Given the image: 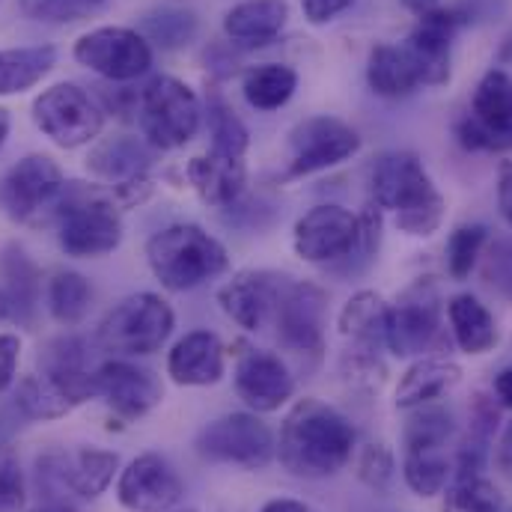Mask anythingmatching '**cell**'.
Here are the masks:
<instances>
[{"label": "cell", "mask_w": 512, "mask_h": 512, "mask_svg": "<svg viewBox=\"0 0 512 512\" xmlns=\"http://www.w3.org/2000/svg\"><path fill=\"white\" fill-rule=\"evenodd\" d=\"M355 441L358 432L346 414L316 396H304L283 417L277 459L292 477L325 480L352 462Z\"/></svg>", "instance_id": "obj_1"}, {"label": "cell", "mask_w": 512, "mask_h": 512, "mask_svg": "<svg viewBox=\"0 0 512 512\" xmlns=\"http://www.w3.org/2000/svg\"><path fill=\"white\" fill-rule=\"evenodd\" d=\"M370 203L393 212L399 233L429 239L441 230L447 203L414 152H384L370 170Z\"/></svg>", "instance_id": "obj_2"}, {"label": "cell", "mask_w": 512, "mask_h": 512, "mask_svg": "<svg viewBox=\"0 0 512 512\" xmlns=\"http://www.w3.org/2000/svg\"><path fill=\"white\" fill-rule=\"evenodd\" d=\"M60 221V248L78 259L114 254L123 242L120 203L114 191L87 182H66L54 206Z\"/></svg>", "instance_id": "obj_3"}, {"label": "cell", "mask_w": 512, "mask_h": 512, "mask_svg": "<svg viewBox=\"0 0 512 512\" xmlns=\"http://www.w3.org/2000/svg\"><path fill=\"white\" fill-rule=\"evenodd\" d=\"M146 262L170 292H188L227 271V248L194 224H173L146 242Z\"/></svg>", "instance_id": "obj_4"}, {"label": "cell", "mask_w": 512, "mask_h": 512, "mask_svg": "<svg viewBox=\"0 0 512 512\" xmlns=\"http://www.w3.org/2000/svg\"><path fill=\"white\" fill-rule=\"evenodd\" d=\"M176 328L173 307L152 292L123 298L99 325V346L111 355L140 358L158 352Z\"/></svg>", "instance_id": "obj_5"}, {"label": "cell", "mask_w": 512, "mask_h": 512, "mask_svg": "<svg viewBox=\"0 0 512 512\" xmlns=\"http://www.w3.org/2000/svg\"><path fill=\"white\" fill-rule=\"evenodd\" d=\"M137 117L146 140L155 149H179L200 131L203 108L197 93L185 81L173 75H158L143 87L137 99Z\"/></svg>", "instance_id": "obj_6"}, {"label": "cell", "mask_w": 512, "mask_h": 512, "mask_svg": "<svg viewBox=\"0 0 512 512\" xmlns=\"http://www.w3.org/2000/svg\"><path fill=\"white\" fill-rule=\"evenodd\" d=\"M197 456L212 465L262 471L277 456V438L254 411H233L206 423L194 441Z\"/></svg>", "instance_id": "obj_7"}, {"label": "cell", "mask_w": 512, "mask_h": 512, "mask_svg": "<svg viewBox=\"0 0 512 512\" xmlns=\"http://www.w3.org/2000/svg\"><path fill=\"white\" fill-rule=\"evenodd\" d=\"M456 137L474 152L512 149V75L489 69L471 99V111L456 123Z\"/></svg>", "instance_id": "obj_8"}, {"label": "cell", "mask_w": 512, "mask_h": 512, "mask_svg": "<svg viewBox=\"0 0 512 512\" xmlns=\"http://www.w3.org/2000/svg\"><path fill=\"white\" fill-rule=\"evenodd\" d=\"M66 179L54 158L27 155L0 182V209L18 224H42L54 218Z\"/></svg>", "instance_id": "obj_9"}, {"label": "cell", "mask_w": 512, "mask_h": 512, "mask_svg": "<svg viewBox=\"0 0 512 512\" xmlns=\"http://www.w3.org/2000/svg\"><path fill=\"white\" fill-rule=\"evenodd\" d=\"M33 123L51 143L78 149L102 134L105 114L78 84H54L33 102Z\"/></svg>", "instance_id": "obj_10"}, {"label": "cell", "mask_w": 512, "mask_h": 512, "mask_svg": "<svg viewBox=\"0 0 512 512\" xmlns=\"http://www.w3.org/2000/svg\"><path fill=\"white\" fill-rule=\"evenodd\" d=\"M72 54L84 69L108 81H134L152 66L149 39L131 27H96L75 42Z\"/></svg>", "instance_id": "obj_11"}, {"label": "cell", "mask_w": 512, "mask_h": 512, "mask_svg": "<svg viewBox=\"0 0 512 512\" xmlns=\"http://www.w3.org/2000/svg\"><path fill=\"white\" fill-rule=\"evenodd\" d=\"M120 471V456L99 447H81L75 453H48L36 462L39 489L48 495L69 489L72 495L84 501H96Z\"/></svg>", "instance_id": "obj_12"}, {"label": "cell", "mask_w": 512, "mask_h": 512, "mask_svg": "<svg viewBox=\"0 0 512 512\" xmlns=\"http://www.w3.org/2000/svg\"><path fill=\"white\" fill-rule=\"evenodd\" d=\"M441 331V307L432 283L417 280L396 304H390L384 346L396 358H423Z\"/></svg>", "instance_id": "obj_13"}, {"label": "cell", "mask_w": 512, "mask_h": 512, "mask_svg": "<svg viewBox=\"0 0 512 512\" xmlns=\"http://www.w3.org/2000/svg\"><path fill=\"white\" fill-rule=\"evenodd\" d=\"M289 179H301L328 167L343 164L361 149V137L352 126L337 117H310L289 134Z\"/></svg>", "instance_id": "obj_14"}, {"label": "cell", "mask_w": 512, "mask_h": 512, "mask_svg": "<svg viewBox=\"0 0 512 512\" xmlns=\"http://www.w3.org/2000/svg\"><path fill=\"white\" fill-rule=\"evenodd\" d=\"M465 12L453 6H438L429 15H420L408 39L402 42L405 54L411 57L417 78L423 87H444L450 81L453 63V39L465 24Z\"/></svg>", "instance_id": "obj_15"}, {"label": "cell", "mask_w": 512, "mask_h": 512, "mask_svg": "<svg viewBox=\"0 0 512 512\" xmlns=\"http://www.w3.org/2000/svg\"><path fill=\"white\" fill-rule=\"evenodd\" d=\"M358 236H361L358 215H352L343 206L325 203V206H316L298 218L295 233H292V245H295V254L304 262L331 265V262L355 256Z\"/></svg>", "instance_id": "obj_16"}, {"label": "cell", "mask_w": 512, "mask_h": 512, "mask_svg": "<svg viewBox=\"0 0 512 512\" xmlns=\"http://www.w3.org/2000/svg\"><path fill=\"white\" fill-rule=\"evenodd\" d=\"M185 495V483L161 453L131 459L117 483V498L128 512H170Z\"/></svg>", "instance_id": "obj_17"}, {"label": "cell", "mask_w": 512, "mask_h": 512, "mask_svg": "<svg viewBox=\"0 0 512 512\" xmlns=\"http://www.w3.org/2000/svg\"><path fill=\"white\" fill-rule=\"evenodd\" d=\"M325 304H328V295L319 286L286 283L274 307V322H277V334L283 346L304 352V355H322Z\"/></svg>", "instance_id": "obj_18"}, {"label": "cell", "mask_w": 512, "mask_h": 512, "mask_svg": "<svg viewBox=\"0 0 512 512\" xmlns=\"http://www.w3.org/2000/svg\"><path fill=\"white\" fill-rule=\"evenodd\" d=\"M93 382H96V399H102L123 420H137L149 414L164 396L161 382L155 379L152 370L137 367L123 358L99 364Z\"/></svg>", "instance_id": "obj_19"}, {"label": "cell", "mask_w": 512, "mask_h": 512, "mask_svg": "<svg viewBox=\"0 0 512 512\" xmlns=\"http://www.w3.org/2000/svg\"><path fill=\"white\" fill-rule=\"evenodd\" d=\"M236 393L254 414H274L295 396V379L274 352L248 349L236 364Z\"/></svg>", "instance_id": "obj_20"}, {"label": "cell", "mask_w": 512, "mask_h": 512, "mask_svg": "<svg viewBox=\"0 0 512 512\" xmlns=\"http://www.w3.org/2000/svg\"><path fill=\"white\" fill-rule=\"evenodd\" d=\"M87 164H90V170L96 176H102L111 185L120 206H131V203L146 200V194L152 188L149 179H146L149 152L131 137H114V140L99 143Z\"/></svg>", "instance_id": "obj_21"}, {"label": "cell", "mask_w": 512, "mask_h": 512, "mask_svg": "<svg viewBox=\"0 0 512 512\" xmlns=\"http://www.w3.org/2000/svg\"><path fill=\"white\" fill-rule=\"evenodd\" d=\"M283 286L286 277L271 271H242L218 289V304L239 328L259 331L274 316Z\"/></svg>", "instance_id": "obj_22"}, {"label": "cell", "mask_w": 512, "mask_h": 512, "mask_svg": "<svg viewBox=\"0 0 512 512\" xmlns=\"http://www.w3.org/2000/svg\"><path fill=\"white\" fill-rule=\"evenodd\" d=\"M227 349L215 331L185 334L167 355V376L179 387H209L224 379Z\"/></svg>", "instance_id": "obj_23"}, {"label": "cell", "mask_w": 512, "mask_h": 512, "mask_svg": "<svg viewBox=\"0 0 512 512\" xmlns=\"http://www.w3.org/2000/svg\"><path fill=\"white\" fill-rule=\"evenodd\" d=\"M188 182L200 194L203 203L227 209L233 206L248 185V167L245 158L239 155H224V152H206L188 161Z\"/></svg>", "instance_id": "obj_24"}, {"label": "cell", "mask_w": 512, "mask_h": 512, "mask_svg": "<svg viewBox=\"0 0 512 512\" xmlns=\"http://www.w3.org/2000/svg\"><path fill=\"white\" fill-rule=\"evenodd\" d=\"M462 382V367L447 358H420L414 361L396 384V408H423L444 399Z\"/></svg>", "instance_id": "obj_25"}, {"label": "cell", "mask_w": 512, "mask_h": 512, "mask_svg": "<svg viewBox=\"0 0 512 512\" xmlns=\"http://www.w3.org/2000/svg\"><path fill=\"white\" fill-rule=\"evenodd\" d=\"M447 322H450V334H453L456 346L471 358H480V355L492 352L498 346V340H501L492 310L480 298H474L468 292L450 298Z\"/></svg>", "instance_id": "obj_26"}, {"label": "cell", "mask_w": 512, "mask_h": 512, "mask_svg": "<svg viewBox=\"0 0 512 512\" xmlns=\"http://www.w3.org/2000/svg\"><path fill=\"white\" fill-rule=\"evenodd\" d=\"M286 21V0H242L224 15V33L239 45H265L286 27Z\"/></svg>", "instance_id": "obj_27"}, {"label": "cell", "mask_w": 512, "mask_h": 512, "mask_svg": "<svg viewBox=\"0 0 512 512\" xmlns=\"http://www.w3.org/2000/svg\"><path fill=\"white\" fill-rule=\"evenodd\" d=\"M367 84L382 99H408L423 84L402 45H376L367 60Z\"/></svg>", "instance_id": "obj_28"}, {"label": "cell", "mask_w": 512, "mask_h": 512, "mask_svg": "<svg viewBox=\"0 0 512 512\" xmlns=\"http://www.w3.org/2000/svg\"><path fill=\"white\" fill-rule=\"evenodd\" d=\"M57 63L54 45H27L0 51V96H18L33 90Z\"/></svg>", "instance_id": "obj_29"}, {"label": "cell", "mask_w": 512, "mask_h": 512, "mask_svg": "<svg viewBox=\"0 0 512 512\" xmlns=\"http://www.w3.org/2000/svg\"><path fill=\"white\" fill-rule=\"evenodd\" d=\"M387 313H390V304L382 295L364 289V292L352 295L346 301V307L340 310V334L346 340H352L355 346L379 349V346H384Z\"/></svg>", "instance_id": "obj_30"}, {"label": "cell", "mask_w": 512, "mask_h": 512, "mask_svg": "<svg viewBox=\"0 0 512 512\" xmlns=\"http://www.w3.org/2000/svg\"><path fill=\"white\" fill-rule=\"evenodd\" d=\"M298 90V72L286 63H262L248 69L242 81V93L256 111H277L283 108Z\"/></svg>", "instance_id": "obj_31"}, {"label": "cell", "mask_w": 512, "mask_h": 512, "mask_svg": "<svg viewBox=\"0 0 512 512\" xmlns=\"http://www.w3.org/2000/svg\"><path fill=\"white\" fill-rule=\"evenodd\" d=\"M402 480L417 498L441 495L453 480V465L447 459V450H405Z\"/></svg>", "instance_id": "obj_32"}, {"label": "cell", "mask_w": 512, "mask_h": 512, "mask_svg": "<svg viewBox=\"0 0 512 512\" xmlns=\"http://www.w3.org/2000/svg\"><path fill=\"white\" fill-rule=\"evenodd\" d=\"M93 304V286L84 274L78 271H57L48 283V310L51 316L72 328L78 322H84V316L90 313Z\"/></svg>", "instance_id": "obj_33"}, {"label": "cell", "mask_w": 512, "mask_h": 512, "mask_svg": "<svg viewBox=\"0 0 512 512\" xmlns=\"http://www.w3.org/2000/svg\"><path fill=\"white\" fill-rule=\"evenodd\" d=\"M411 411L414 414L408 417L405 432H402L405 450H447V444L456 435L453 414L438 405H423Z\"/></svg>", "instance_id": "obj_34"}, {"label": "cell", "mask_w": 512, "mask_h": 512, "mask_svg": "<svg viewBox=\"0 0 512 512\" xmlns=\"http://www.w3.org/2000/svg\"><path fill=\"white\" fill-rule=\"evenodd\" d=\"M15 405L30 420H57V417H66L75 408V402L45 376L21 379L18 390H15Z\"/></svg>", "instance_id": "obj_35"}, {"label": "cell", "mask_w": 512, "mask_h": 512, "mask_svg": "<svg viewBox=\"0 0 512 512\" xmlns=\"http://www.w3.org/2000/svg\"><path fill=\"white\" fill-rule=\"evenodd\" d=\"M441 512H507V504L501 489L489 477L477 474L450 480Z\"/></svg>", "instance_id": "obj_36"}, {"label": "cell", "mask_w": 512, "mask_h": 512, "mask_svg": "<svg viewBox=\"0 0 512 512\" xmlns=\"http://www.w3.org/2000/svg\"><path fill=\"white\" fill-rule=\"evenodd\" d=\"M209 134H212V152H224V155H239L245 158L248 152V128L236 117V111L221 99L212 96L209 99Z\"/></svg>", "instance_id": "obj_37"}, {"label": "cell", "mask_w": 512, "mask_h": 512, "mask_svg": "<svg viewBox=\"0 0 512 512\" xmlns=\"http://www.w3.org/2000/svg\"><path fill=\"white\" fill-rule=\"evenodd\" d=\"M486 242H489V230L483 224H465L453 230L447 242V274L453 280L471 277V271L480 265V256L486 251Z\"/></svg>", "instance_id": "obj_38"}, {"label": "cell", "mask_w": 512, "mask_h": 512, "mask_svg": "<svg viewBox=\"0 0 512 512\" xmlns=\"http://www.w3.org/2000/svg\"><path fill=\"white\" fill-rule=\"evenodd\" d=\"M105 6L108 0H18L21 15L42 24H75Z\"/></svg>", "instance_id": "obj_39"}, {"label": "cell", "mask_w": 512, "mask_h": 512, "mask_svg": "<svg viewBox=\"0 0 512 512\" xmlns=\"http://www.w3.org/2000/svg\"><path fill=\"white\" fill-rule=\"evenodd\" d=\"M143 30L152 42H158L164 48H179L194 39L197 21L185 9H155L143 18Z\"/></svg>", "instance_id": "obj_40"}, {"label": "cell", "mask_w": 512, "mask_h": 512, "mask_svg": "<svg viewBox=\"0 0 512 512\" xmlns=\"http://www.w3.org/2000/svg\"><path fill=\"white\" fill-rule=\"evenodd\" d=\"M480 274L489 289H495L512 304V236H498L486 242V251L480 256Z\"/></svg>", "instance_id": "obj_41"}, {"label": "cell", "mask_w": 512, "mask_h": 512, "mask_svg": "<svg viewBox=\"0 0 512 512\" xmlns=\"http://www.w3.org/2000/svg\"><path fill=\"white\" fill-rule=\"evenodd\" d=\"M343 379L358 390H370V393L376 390L379 393V387L387 379V367L379 358V349L352 343V349L343 355Z\"/></svg>", "instance_id": "obj_42"}, {"label": "cell", "mask_w": 512, "mask_h": 512, "mask_svg": "<svg viewBox=\"0 0 512 512\" xmlns=\"http://www.w3.org/2000/svg\"><path fill=\"white\" fill-rule=\"evenodd\" d=\"M396 474V462L387 444H367L358 456V477L373 489V492H387Z\"/></svg>", "instance_id": "obj_43"}, {"label": "cell", "mask_w": 512, "mask_h": 512, "mask_svg": "<svg viewBox=\"0 0 512 512\" xmlns=\"http://www.w3.org/2000/svg\"><path fill=\"white\" fill-rule=\"evenodd\" d=\"M9 286H12V292L6 295L9 298V313L15 310V316L18 313H30L33 310V301H36V274H33V265L24 259V254L18 251V254L9 256Z\"/></svg>", "instance_id": "obj_44"}, {"label": "cell", "mask_w": 512, "mask_h": 512, "mask_svg": "<svg viewBox=\"0 0 512 512\" xmlns=\"http://www.w3.org/2000/svg\"><path fill=\"white\" fill-rule=\"evenodd\" d=\"M27 486L21 465L12 456H0V512H24Z\"/></svg>", "instance_id": "obj_45"}, {"label": "cell", "mask_w": 512, "mask_h": 512, "mask_svg": "<svg viewBox=\"0 0 512 512\" xmlns=\"http://www.w3.org/2000/svg\"><path fill=\"white\" fill-rule=\"evenodd\" d=\"M21 358V340L15 334H0V396L12 387Z\"/></svg>", "instance_id": "obj_46"}, {"label": "cell", "mask_w": 512, "mask_h": 512, "mask_svg": "<svg viewBox=\"0 0 512 512\" xmlns=\"http://www.w3.org/2000/svg\"><path fill=\"white\" fill-rule=\"evenodd\" d=\"M352 6V0H301V9H304V18L310 24H328L334 21L340 12H346Z\"/></svg>", "instance_id": "obj_47"}, {"label": "cell", "mask_w": 512, "mask_h": 512, "mask_svg": "<svg viewBox=\"0 0 512 512\" xmlns=\"http://www.w3.org/2000/svg\"><path fill=\"white\" fill-rule=\"evenodd\" d=\"M498 209H501V218L507 221V227L512 230V164H504L501 176H498Z\"/></svg>", "instance_id": "obj_48"}, {"label": "cell", "mask_w": 512, "mask_h": 512, "mask_svg": "<svg viewBox=\"0 0 512 512\" xmlns=\"http://www.w3.org/2000/svg\"><path fill=\"white\" fill-rule=\"evenodd\" d=\"M495 462H498V468H501L507 477H512V423L504 429V435H501V441H498Z\"/></svg>", "instance_id": "obj_49"}, {"label": "cell", "mask_w": 512, "mask_h": 512, "mask_svg": "<svg viewBox=\"0 0 512 512\" xmlns=\"http://www.w3.org/2000/svg\"><path fill=\"white\" fill-rule=\"evenodd\" d=\"M492 390H495V399L504 405V408H512V367L501 370L492 382Z\"/></svg>", "instance_id": "obj_50"}, {"label": "cell", "mask_w": 512, "mask_h": 512, "mask_svg": "<svg viewBox=\"0 0 512 512\" xmlns=\"http://www.w3.org/2000/svg\"><path fill=\"white\" fill-rule=\"evenodd\" d=\"M262 512H313L304 501H295V498H274L268 501Z\"/></svg>", "instance_id": "obj_51"}, {"label": "cell", "mask_w": 512, "mask_h": 512, "mask_svg": "<svg viewBox=\"0 0 512 512\" xmlns=\"http://www.w3.org/2000/svg\"><path fill=\"white\" fill-rule=\"evenodd\" d=\"M402 6H405L408 12H414V18H420V15L435 12V9L441 6V0H402Z\"/></svg>", "instance_id": "obj_52"}, {"label": "cell", "mask_w": 512, "mask_h": 512, "mask_svg": "<svg viewBox=\"0 0 512 512\" xmlns=\"http://www.w3.org/2000/svg\"><path fill=\"white\" fill-rule=\"evenodd\" d=\"M36 512H78L72 504H66V501H48L45 507H39Z\"/></svg>", "instance_id": "obj_53"}, {"label": "cell", "mask_w": 512, "mask_h": 512, "mask_svg": "<svg viewBox=\"0 0 512 512\" xmlns=\"http://www.w3.org/2000/svg\"><path fill=\"white\" fill-rule=\"evenodd\" d=\"M6 134H9V111L0 108V143L6 140Z\"/></svg>", "instance_id": "obj_54"}, {"label": "cell", "mask_w": 512, "mask_h": 512, "mask_svg": "<svg viewBox=\"0 0 512 512\" xmlns=\"http://www.w3.org/2000/svg\"><path fill=\"white\" fill-rule=\"evenodd\" d=\"M6 316H9V298L0 292V319H6Z\"/></svg>", "instance_id": "obj_55"}, {"label": "cell", "mask_w": 512, "mask_h": 512, "mask_svg": "<svg viewBox=\"0 0 512 512\" xmlns=\"http://www.w3.org/2000/svg\"><path fill=\"white\" fill-rule=\"evenodd\" d=\"M170 512H173V510H170ZM176 512H197V510H176Z\"/></svg>", "instance_id": "obj_56"}]
</instances>
